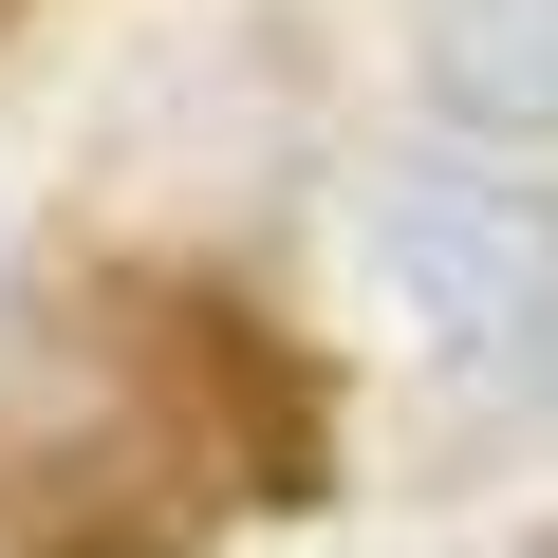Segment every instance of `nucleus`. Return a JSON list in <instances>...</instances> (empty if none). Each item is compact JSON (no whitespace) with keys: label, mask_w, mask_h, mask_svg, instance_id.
<instances>
[{"label":"nucleus","mask_w":558,"mask_h":558,"mask_svg":"<svg viewBox=\"0 0 558 558\" xmlns=\"http://www.w3.org/2000/svg\"><path fill=\"white\" fill-rule=\"evenodd\" d=\"M373 260H391V299H410L447 354L558 336V205L502 186V168H391V186H373Z\"/></svg>","instance_id":"f257e3e1"},{"label":"nucleus","mask_w":558,"mask_h":558,"mask_svg":"<svg viewBox=\"0 0 558 558\" xmlns=\"http://www.w3.org/2000/svg\"><path fill=\"white\" fill-rule=\"evenodd\" d=\"M410 75H428V112H447V131L539 149V131H558V0H428Z\"/></svg>","instance_id":"f03ea898"},{"label":"nucleus","mask_w":558,"mask_h":558,"mask_svg":"<svg viewBox=\"0 0 558 558\" xmlns=\"http://www.w3.org/2000/svg\"><path fill=\"white\" fill-rule=\"evenodd\" d=\"M521 558H558V521H539V539H521Z\"/></svg>","instance_id":"7ed1b4c3"}]
</instances>
